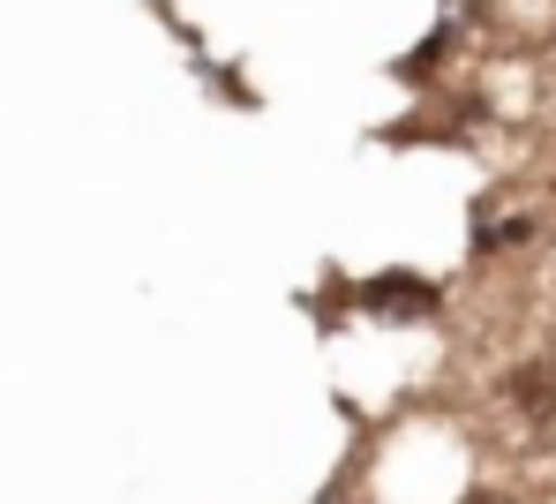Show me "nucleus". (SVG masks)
Returning a JSON list of instances; mask_svg holds the SVG:
<instances>
[{
    "instance_id": "nucleus-1",
    "label": "nucleus",
    "mask_w": 556,
    "mask_h": 504,
    "mask_svg": "<svg viewBox=\"0 0 556 504\" xmlns=\"http://www.w3.org/2000/svg\"><path fill=\"white\" fill-rule=\"evenodd\" d=\"M362 302L383 308V316H429V308H437V287H421V279H406V272H383L376 287H362Z\"/></svg>"
},
{
    "instance_id": "nucleus-2",
    "label": "nucleus",
    "mask_w": 556,
    "mask_h": 504,
    "mask_svg": "<svg viewBox=\"0 0 556 504\" xmlns=\"http://www.w3.org/2000/svg\"><path fill=\"white\" fill-rule=\"evenodd\" d=\"M527 241H534V218H504V226L473 234V249H481V256H504V249H527Z\"/></svg>"
}]
</instances>
